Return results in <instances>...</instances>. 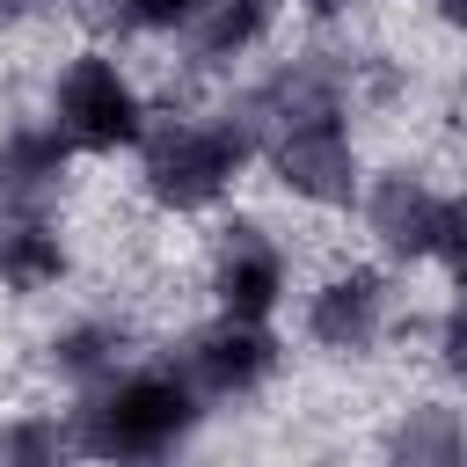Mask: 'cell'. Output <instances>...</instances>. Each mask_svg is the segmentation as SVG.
Here are the masks:
<instances>
[{
  "mask_svg": "<svg viewBox=\"0 0 467 467\" xmlns=\"http://www.w3.org/2000/svg\"><path fill=\"white\" fill-rule=\"evenodd\" d=\"M292 328H299V350H314L321 365H350V372L379 365L401 328V277L387 263H372L365 248L328 255L314 277H299Z\"/></svg>",
  "mask_w": 467,
  "mask_h": 467,
  "instance_id": "4",
  "label": "cell"
},
{
  "mask_svg": "<svg viewBox=\"0 0 467 467\" xmlns=\"http://www.w3.org/2000/svg\"><path fill=\"white\" fill-rule=\"evenodd\" d=\"M139 358H146V336H139V321H131L124 306H66V314L36 336V379H44L58 401L117 379V372L139 365Z\"/></svg>",
  "mask_w": 467,
  "mask_h": 467,
  "instance_id": "8",
  "label": "cell"
},
{
  "mask_svg": "<svg viewBox=\"0 0 467 467\" xmlns=\"http://www.w3.org/2000/svg\"><path fill=\"white\" fill-rule=\"evenodd\" d=\"M0 467H80L66 401H7L0 409Z\"/></svg>",
  "mask_w": 467,
  "mask_h": 467,
  "instance_id": "14",
  "label": "cell"
},
{
  "mask_svg": "<svg viewBox=\"0 0 467 467\" xmlns=\"http://www.w3.org/2000/svg\"><path fill=\"white\" fill-rule=\"evenodd\" d=\"M431 372H438L445 394L467 401V285H452L431 314Z\"/></svg>",
  "mask_w": 467,
  "mask_h": 467,
  "instance_id": "15",
  "label": "cell"
},
{
  "mask_svg": "<svg viewBox=\"0 0 467 467\" xmlns=\"http://www.w3.org/2000/svg\"><path fill=\"white\" fill-rule=\"evenodd\" d=\"M452 102H460V117H452V124H460V131H467V80H460V88H452Z\"/></svg>",
  "mask_w": 467,
  "mask_h": 467,
  "instance_id": "20",
  "label": "cell"
},
{
  "mask_svg": "<svg viewBox=\"0 0 467 467\" xmlns=\"http://www.w3.org/2000/svg\"><path fill=\"white\" fill-rule=\"evenodd\" d=\"M95 44H182V29L204 15V0H73L66 7Z\"/></svg>",
  "mask_w": 467,
  "mask_h": 467,
  "instance_id": "13",
  "label": "cell"
},
{
  "mask_svg": "<svg viewBox=\"0 0 467 467\" xmlns=\"http://www.w3.org/2000/svg\"><path fill=\"white\" fill-rule=\"evenodd\" d=\"M445 190L423 161H372L365 175V197L350 212L358 241L372 263H387L394 277L409 270H431V248H438V219H445Z\"/></svg>",
  "mask_w": 467,
  "mask_h": 467,
  "instance_id": "7",
  "label": "cell"
},
{
  "mask_svg": "<svg viewBox=\"0 0 467 467\" xmlns=\"http://www.w3.org/2000/svg\"><path fill=\"white\" fill-rule=\"evenodd\" d=\"M248 175H255V139L226 109V95L219 102H161L153 131L131 153V190L168 226H212L219 212H234Z\"/></svg>",
  "mask_w": 467,
  "mask_h": 467,
  "instance_id": "1",
  "label": "cell"
},
{
  "mask_svg": "<svg viewBox=\"0 0 467 467\" xmlns=\"http://www.w3.org/2000/svg\"><path fill=\"white\" fill-rule=\"evenodd\" d=\"M36 109L66 131V146H73L80 161H131L139 139L153 131V109H161V102H153V88L131 73V58H124L117 44L80 36L73 51L51 58Z\"/></svg>",
  "mask_w": 467,
  "mask_h": 467,
  "instance_id": "3",
  "label": "cell"
},
{
  "mask_svg": "<svg viewBox=\"0 0 467 467\" xmlns=\"http://www.w3.org/2000/svg\"><path fill=\"white\" fill-rule=\"evenodd\" d=\"M197 292L212 314H241V321H277L299 299V255L292 241L263 219V212H219L204 226L197 248Z\"/></svg>",
  "mask_w": 467,
  "mask_h": 467,
  "instance_id": "5",
  "label": "cell"
},
{
  "mask_svg": "<svg viewBox=\"0 0 467 467\" xmlns=\"http://www.w3.org/2000/svg\"><path fill=\"white\" fill-rule=\"evenodd\" d=\"M73 285V226L66 212H0V299L36 306Z\"/></svg>",
  "mask_w": 467,
  "mask_h": 467,
  "instance_id": "12",
  "label": "cell"
},
{
  "mask_svg": "<svg viewBox=\"0 0 467 467\" xmlns=\"http://www.w3.org/2000/svg\"><path fill=\"white\" fill-rule=\"evenodd\" d=\"M292 15H285V0H204V15L182 29V44H175V73H190V80H241V73H255L263 58H270V44H277V29H285Z\"/></svg>",
  "mask_w": 467,
  "mask_h": 467,
  "instance_id": "10",
  "label": "cell"
},
{
  "mask_svg": "<svg viewBox=\"0 0 467 467\" xmlns=\"http://www.w3.org/2000/svg\"><path fill=\"white\" fill-rule=\"evenodd\" d=\"M204 416H212L204 394L175 372L168 350H146L117 379L66 401L80 467H175L190 452V438L204 431Z\"/></svg>",
  "mask_w": 467,
  "mask_h": 467,
  "instance_id": "2",
  "label": "cell"
},
{
  "mask_svg": "<svg viewBox=\"0 0 467 467\" xmlns=\"http://www.w3.org/2000/svg\"><path fill=\"white\" fill-rule=\"evenodd\" d=\"M73 0H0V29H36L51 15H66Z\"/></svg>",
  "mask_w": 467,
  "mask_h": 467,
  "instance_id": "18",
  "label": "cell"
},
{
  "mask_svg": "<svg viewBox=\"0 0 467 467\" xmlns=\"http://www.w3.org/2000/svg\"><path fill=\"white\" fill-rule=\"evenodd\" d=\"M80 153L44 109L0 117V212H66L80 190Z\"/></svg>",
  "mask_w": 467,
  "mask_h": 467,
  "instance_id": "9",
  "label": "cell"
},
{
  "mask_svg": "<svg viewBox=\"0 0 467 467\" xmlns=\"http://www.w3.org/2000/svg\"><path fill=\"white\" fill-rule=\"evenodd\" d=\"M431 270L452 285H467V182L445 190V219H438V248H431Z\"/></svg>",
  "mask_w": 467,
  "mask_h": 467,
  "instance_id": "16",
  "label": "cell"
},
{
  "mask_svg": "<svg viewBox=\"0 0 467 467\" xmlns=\"http://www.w3.org/2000/svg\"><path fill=\"white\" fill-rule=\"evenodd\" d=\"M423 15H431L452 44H467V0H423Z\"/></svg>",
  "mask_w": 467,
  "mask_h": 467,
  "instance_id": "19",
  "label": "cell"
},
{
  "mask_svg": "<svg viewBox=\"0 0 467 467\" xmlns=\"http://www.w3.org/2000/svg\"><path fill=\"white\" fill-rule=\"evenodd\" d=\"M372 0H285V15L306 29V36H343Z\"/></svg>",
  "mask_w": 467,
  "mask_h": 467,
  "instance_id": "17",
  "label": "cell"
},
{
  "mask_svg": "<svg viewBox=\"0 0 467 467\" xmlns=\"http://www.w3.org/2000/svg\"><path fill=\"white\" fill-rule=\"evenodd\" d=\"M168 358H175V372L204 394V409H248V401H263L277 379H285V365H292V336L277 328V321H241V314H197V321H182L168 343H161Z\"/></svg>",
  "mask_w": 467,
  "mask_h": 467,
  "instance_id": "6",
  "label": "cell"
},
{
  "mask_svg": "<svg viewBox=\"0 0 467 467\" xmlns=\"http://www.w3.org/2000/svg\"><path fill=\"white\" fill-rule=\"evenodd\" d=\"M372 467H467V401L445 387L401 394L372 431Z\"/></svg>",
  "mask_w": 467,
  "mask_h": 467,
  "instance_id": "11",
  "label": "cell"
}]
</instances>
